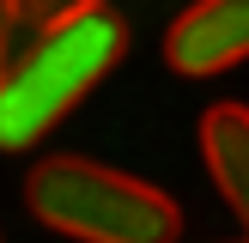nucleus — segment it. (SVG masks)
I'll use <instances>...</instances> for the list:
<instances>
[{"label":"nucleus","instance_id":"nucleus-1","mask_svg":"<svg viewBox=\"0 0 249 243\" xmlns=\"http://www.w3.org/2000/svg\"><path fill=\"white\" fill-rule=\"evenodd\" d=\"M18 55L0 85V152H24L55 128L67 109H79L128 55V24L97 0L79 6H18Z\"/></svg>","mask_w":249,"mask_h":243},{"label":"nucleus","instance_id":"nucleus-2","mask_svg":"<svg viewBox=\"0 0 249 243\" xmlns=\"http://www.w3.org/2000/svg\"><path fill=\"white\" fill-rule=\"evenodd\" d=\"M24 207L36 225L73 243H177L182 237V207L158 182L109 170L97 158H36L24 176Z\"/></svg>","mask_w":249,"mask_h":243},{"label":"nucleus","instance_id":"nucleus-3","mask_svg":"<svg viewBox=\"0 0 249 243\" xmlns=\"http://www.w3.org/2000/svg\"><path fill=\"white\" fill-rule=\"evenodd\" d=\"M249 61V0H201L164 31V67L182 79H213Z\"/></svg>","mask_w":249,"mask_h":243},{"label":"nucleus","instance_id":"nucleus-4","mask_svg":"<svg viewBox=\"0 0 249 243\" xmlns=\"http://www.w3.org/2000/svg\"><path fill=\"white\" fill-rule=\"evenodd\" d=\"M201 164L213 176L219 201L231 207L243 243H249V104H213L201 109Z\"/></svg>","mask_w":249,"mask_h":243},{"label":"nucleus","instance_id":"nucleus-5","mask_svg":"<svg viewBox=\"0 0 249 243\" xmlns=\"http://www.w3.org/2000/svg\"><path fill=\"white\" fill-rule=\"evenodd\" d=\"M12 55H18V6H6V0H0V85H6Z\"/></svg>","mask_w":249,"mask_h":243}]
</instances>
